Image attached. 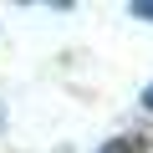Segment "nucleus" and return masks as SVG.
<instances>
[{"label":"nucleus","mask_w":153,"mask_h":153,"mask_svg":"<svg viewBox=\"0 0 153 153\" xmlns=\"http://www.w3.org/2000/svg\"><path fill=\"white\" fill-rule=\"evenodd\" d=\"M128 10H133V16H148V21H153V0H133Z\"/></svg>","instance_id":"2"},{"label":"nucleus","mask_w":153,"mask_h":153,"mask_svg":"<svg viewBox=\"0 0 153 153\" xmlns=\"http://www.w3.org/2000/svg\"><path fill=\"white\" fill-rule=\"evenodd\" d=\"M97 153H143V143H138V138H112V143H102Z\"/></svg>","instance_id":"1"},{"label":"nucleus","mask_w":153,"mask_h":153,"mask_svg":"<svg viewBox=\"0 0 153 153\" xmlns=\"http://www.w3.org/2000/svg\"><path fill=\"white\" fill-rule=\"evenodd\" d=\"M143 107H153V87H148V92H143Z\"/></svg>","instance_id":"3"}]
</instances>
